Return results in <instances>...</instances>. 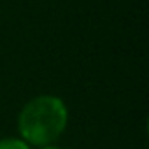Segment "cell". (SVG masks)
<instances>
[{"label": "cell", "instance_id": "1", "mask_svg": "<svg viewBox=\"0 0 149 149\" xmlns=\"http://www.w3.org/2000/svg\"><path fill=\"white\" fill-rule=\"evenodd\" d=\"M68 125V107L56 95H37L19 111L16 119L18 137L30 147L54 144Z\"/></svg>", "mask_w": 149, "mask_h": 149}, {"label": "cell", "instance_id": "2", "mask_svg": "<svg viewBox=\"0 0 149 149\" xmlns=\"http://www.w3.org/2000/svg\"><path fill=\"white\" fill-rule=\"evenodd\" d=\"M0 149H32L19 137H4L0 139Z\"/></svg>", "mask_w": 149, "mask_h": 149}, {"label": "cell", "instance_id": "3", "mask_svg": "<svg viewBox=\"0 0 149 149\" xmlns=\"http://www.w3.org/2000/svg\"><path fill=\"white\" fill-rule=\"evenodd\" d=\"M37 149H63V147H60L56 144H51V146H44V147H37Z\"/></svg>", "mask_w": 149, "mask_h": 149}]
</instances>
